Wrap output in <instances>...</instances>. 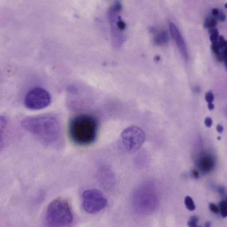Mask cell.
Returning a JSON list of instances; mask_svg holds the SVG:
<instances>
[{"mask_svg": "<svg viewBox=\"0 0 227 227\" xmlns=\"http://www.w3.org/2000/svg\"><path fill=\"white\" fill-rule=\"evenodd\" d=\"M169 27L172 37L175 41L181 54L186 61H187L189 58L187 49L186 43L181 34L180 32L176 25L173 23H170L169 24Z\"/></svg>", "mask_w": 227, "mask_h": 227, "instance_id": "cell-8", "label": "cell"}, {"mask_svg": "<svg viewBox=\"0 0 227 227\" xmlns=\"http://www.w3.org/2000/svg\"><path fill=\"white\" fill-rule=\"evenodd\" d=\"M169 40L168 34L166 31L161 32L155 37L154 42L155 45H161L166 43Z\"/></svg>", "mask_w": 227, "mask_h": 227, "instance_id": "cell-11", "label": "cell"}, {"mask_svg": "<svg viewBox=\"0 0 227 227\" xmlns=\"http://www.w3.org/2000/svg\"><path fill=\"white\" fill-rule=\"evenodd\" d=\"M197 166L200 171L204 174L210 172L215 166L213 158L209 154H203L200 156L197 162Z\"/></svg>", "mask_w": 227, "mask_h": 227, "instance_id": "cell-9", "label": "cell"}, {"mask_svg": "<svg viewBox=\"0 0 227 227\" xmlns=\"http://www.w3.org/2000/svg\"><path fill=\"white\" fill-rule=\"evenodd\" d=\"M208 107L209 109L211 110V111L214 108V105L213 104H212V103H209Z\"/></svg>", "mask_w": 227, "mask_h": 227, "instance_id": "cell-25", "label": "cell"}, {"mask_svg": "<svg viewBox=\"0 0 227 227\" xmlns=\"http://www.w3.org/2000/svg\"><path fill=\"white\" fill-rule=\"evenodd\" d=\"M205 99L208 103H212L214 100V96L213 94L211 92H208L205 94Z\"/></svg>", "mask_w": 227, "mask_h": 227, "instance_id": "cell-18", "label": "cell"}, {"mask_svg": "<svg viewBox=\"0 0 227 227\" xmlns=\"http://www.w3.org/2000/svg\"><path fill=\"white\" fill-rule=\"evenodd\" d=\"M199 219L198 217L196 216H192L188 222V225L190 227H197V223Z\"/></svg>", "mask_w": 227, "mask_h": 227, "instance_id": "cell-16", "label": "cell"}, {"mask_svg": "<svg viewBox=\"0 0 227 227\" xmlns=\"http://www.w3.org/2000/svg\"><path fill=\"white\" fill-rule=\"evenodd\" d=\"M145 134L142 129L136 126L128 127L122 132L119 144L122 150L128 154L138 151L144 143Z\"/></svg>", "mask_w": 227, "mask_h": 227, "instance_id": "cell-4", "label": "cell"}, {"mask_svg": "<svg viewBox=\"0 0 227 227\" xmlns=\"http://www.w3.org/2000/svg\"><path fill=\"white\" fill-rule=\"evenodd\" d=\"M97 120L91 115L81 114L71 119L69 135L72 141L79 146H88L96 141L98 135Z\"/></svg>", "mask_w": 227, "mask_h": 227, "instance_id": "cell-2", "label": "cell"}, {"mask_svg": "<svg viewBox=\"0 0 227 227\" xmlns=\"http://www.w3.org/2000/svg\"><path fill=\"white\" fill-rule=\"evenodd\" d=\"M220 10L218 9H216V8H214L211 11V14L212 16L213 17H215L216 18H217L218 15L219 13Z\"/></svg>", "mask_w": 227, "mask_h": 227, "instance_id": "cell-22", "label": "cell"}, {"mask_svg": "<svg viewBox=\"0 0 227 227\" xmlns=\"http://www.w3.org/2000/svg\"><path fill=\"white\" fill-rule=\"evenodd\" d=\"M209 33L210 34V40L212 43L215 42L217 41L219 34L217 29L216 28H212L209 29Z\"/></svg>", "mask_w": 227, "mask_h": 227, "instance_id": "cell-15", "label": "cell"}, {"mask_svg": "<svg viewBox=\"0 0 227 227\" xmlns=\"http://www.w3.org/2000/svg\"><path fill=\"white\" fill-rule=\"evenodd\" d=\"M82 199L83 208L89 213H96L100 211L108 204V201L104 195L95 189L84 191Z\"/></svg>", "mask_w": 227, "mask_h": 227, "instance_id": "cell-5", "label": "cell"}, {"mask_svg": "<svg viewBox=\"0 0 227 227\" xmlns=\"http://www.w3.org/2000/svg\"><path fill=\"white\" fill-rule=\"evenodd\" d=\"M24 130L47 146L58 147L61 145V127L57 119L50 115L29 117L22 121Z\"/></svg>", "mask_w": 227, "mask_h": 227, "instance_id": "cell-1", "label": "cell"}, {"mask_svg": "<svg viewBox=\"0 0 227 227\" xmlns=\"http://www.w3.org/2000/svg\"><path fill=\"white\" fill-rule=\"evenodd\" d=\"M98 181L104 189L111 190L115 184V178L113 173L109 168L103 166L98 170Z\"/></svg>", "mask_w": 227, "mask_h": 227, "instance_id": "cell-7", "label": "cell"}, {"mask_svg": "<svg viewBox=\"0 0 227 227\" xmlns=\"http://www.w3.org/2000/svg\"><path fill=\"white\" fill-rule=\"evenodd\" d=\"M46 222L50 227L66 226L72 223L73 217L68 204L65 200H54L48 206Z\"/></svg>", "mask_w": 227, "mask_h": 227, "instance_id": "cell-3", "label": "cell"}, {"mask_svg": "<svg viewBox=\"0 0 227 227\" xmlns=\"http://www.w3.org/2000/svg\"><path fill=\"white\" fill-rule=\"evenodd\" d=\"M156 61H159L160 60V57H159V56H157L156 57V59H155Z\"/></svg>", "mask_w": 227, "mask_h": 227, "instance_id": "cell-27", "label": "cell"}, {"mask_svg": "<svg viewBox=\"0 0 227 227\" xmlns=\"http://www.w3.org/2000/svg\"><path fill=\"white\" fill-rule=\"evenodd\" d=\"M7 122L6 119L2 116H0V151L4 147V135L6 128Z\"/></svg>", "mask_w": 227, "mask_h": 227, "instance_id": "cell-10", "label": "cell"}, {"mask_svg": "<svg viewBox=\"0 0 227 227\" xmlns=\"http://www.w3.org/2000/svg\"><path fill=\"white\" fill-rule=\"evenodd\" d=\"M185 204L186 207L187 209L190 211L194 210L196 209V206L194 203V201L190 196H186L185 199Z\"/></svg>", "mask_w": 227, "mask_h": 227, "instance_id": "cell-13", "label": "cell"}, {"mask_svg": "<svg viewBox=\"0 0 227 227\" xmlns=\"http://www.w3.org/2000/svg\"><path fill=\"white\" fill-rule=\"evenodd\" d=\"M211 226V222L209 221H207L205 223V227H210Z\"/></svg>", "mask_w": 227, "mask_h": 227, "instance_id": "cell-26", "label": "cell"}, {"mask_svg": "<svg viewBox=\"0 0 227 227\" xmlns=\"http://www.w3.org/2000/svg\"><path fill=\"white\" fill-rule=\"evenodd\" d=\"M217 19L219 20L221 22H224L226 20V16L222 11L220 10L219 13L217 18Z\"/></svg>", "mask_w": 227, "mask_h": 227, "instance_id": "cell-19", "label": "cell"}, {"mask_svg": "<svg viewBox=\"0 0 227 227\" xmlns=\"http://www.w3.org/2000/svg\"><path fill=\"white\" fill-rule=\"evenodd\" d=\"M218 140H221V137H218Z\"/></svg>", "mask_w": 227, "mask_h": 227, "instance_id": "cell-28", "label": "cell"}, {"mask_svg": "<svg viewBox=\"0 0 227 227\" xmlns=\"http://www.w3.org/2000/svg\"><path fill=\"white\" fill-rule=\"evenodd\" d=\"M217 25V19L213 16H209L205 20L204 26L205 28L209 29L216 28Z\"/></svg>", "mask_w": 227, "mask_h": 227, "instance_id": "cell-12", "label": "cell"}, {"mask_svg": "<svg viewBox=\"0 0 227 227\" xmlns=\"http://www.w3.org/2000/svg\"><path fill=\"white\" fill-rule=\"evenodd\" d=\"M192 174L194 178L198 179L199 177V173L198 170H192Z\"/></svg>", "mask_w": 227, "mask_h": 227, "instance_id": "cell-23", "label": "cell"}, {"mask_svg": "<svg viewBox=\"0 0 227 227\" xmlns=\"http://www.w3.org/2000/svg\"><path fill=\"white\" fill-rule=\"evenodd\" d=\"M216 129H217V131L219 133H221L223 131V127L221 125H217Z\"/></svg>", "mask_w": 227, "mask_h": 227, "instance_id": "cell-24", "label": "cell"}, {"mask_svg": "<svg viewBox=\"0 0 227 227\" xmlns=\"http://www.w3.org/2000/svg\"><path fill=\"white\" fill-rule=\"evenodd\" d=\"M220 213L223 218L226 217L227 216V205L226 201L222 200L221 201L219 205Z\"/></svg>", "mask_w": 227, "mask_h": 227, "instance_id": "cell-14", "label": "cell"}, {"mask_svg": "<svg viewBox=\"0 0 227 227\" xmlns=\"http://www.w3.org/2000/svg\"><path fill=\"white\" fill-rule=\"evenodd\" d=\"M50 95L46 90L41 88H35L30 90L24 99V104L30 110L42 109L50 104Z\"/></svg>", "mask_w": 227, "mask_h": 227, "instance_id": "cell-6", "label": "cell"}, {"mask_svg": "<svg viewBox=\"0 0 227 227\" xmlns=\"http://www.w3.org/2000/svg\"><path fill=\"white\" fill-rule=\"evenodd\" d=\"M209 208L212 213L216 214H218L220 213L219 208L216 204L210 203L209 205Z\"/></svg>", "mask_w": 227, "mask_h": 227, "instance_id": "cell-17", "label": "cell"}, {"mask_svg": "<svg viewBox=\"0 0 227 227\" xmlns=\"http://www.w3.org/2000/svg\"><path fill=\"white\" fill-rule=\"evenodd\" d=\"M218 191L220 193L221 196H223V197L225 196V189L223 186L219 187V188H218Z\"/></svg>", "mask_w": 227, "mask_h": 227, "instance_id": "cell-21", "label": "cell"}, {"mask_svg": "<svg viewBox=\"0 0 227 227\" xmlns=\"http://www.w3.org/2000/svg\"><path fill=\"white\" fill-rule=\"evenodd\" d=\"M205 124L207 127H211L212 124H213V121H212L211 118L210 117L206 118L205 120Z\"/></svg>", "mask_w": 227, "mask_h": 227, "instance_id": "cell-20", "label": "cell"}]
</instances>
